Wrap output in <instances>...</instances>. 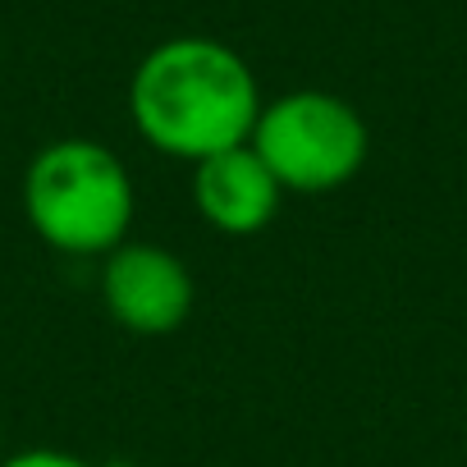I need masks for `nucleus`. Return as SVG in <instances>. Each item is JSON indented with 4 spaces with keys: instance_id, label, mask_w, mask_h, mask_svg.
Segmentation results:
<instances>
[{
    "instance_id": "4",
    "label": "nucleus",
    "mask_w": 467,
    "mask_h": 467,
    "mask_svg": "<svg viewBox=\"0 0 467 467\" xmlns=\"http://www.w3.org/2000/svg\"><path fill=\"white\" fill-rule=\"evenodd\" d=\"M101 303L129 335H174L192 312V275L161 244H119L101 266Z\"/></svg>"
},
{
    "instance_id": "1",
    "label": "nucleus",
    "mask_w": 467,
    "mask_h": 467,
    "mask_svg": "<svg viewBox=\"0 0 467 467\" xmlns=\"http://www.w3.org/2000/svg\"><path fill=\"white\" fill-rule=\"evenodd\" d=\"M262 106L248 60L197 33L151 47L129 78V115L142 142L192 165L253 142Z\"/></svg>"
},
{
    "instance_id": "6",
    "label": "nucleus",
    "mask_w": 467,
    "mask_h": 467,
    "mask_svg": "<svg viewBox=\"0 0 467 467\" xmlns=\"http://www.w3.org/2000/svg\"><path fill=\"white\" fill-rule=\"evenodd\" d=\"M0 467H92V462L65 449H19L10 458H0Z\"/></svg>"
},
{
    "instance_id": "3",
    "label": "nucleus",
    "mask_w": 467,
    "mask_h": 467,
    "mask_svg": "<svg viewBox=\"0 0 467 467\" xmlns=\"http://www.w3.org/2000/svg\"><path fill=\"white\" fill-rule=\"evenodd\" d=\"M253 151L285 192H335L367 165V119L335 92L298 88L262 106Z\"/></svg>"
},
{
    "instance_id": "5",
    "label": "nucleus",
    "mask_w": 467,
    "mask_h": 467,
    "mask_svg": "<svg viewBox=\"0 0 467 467\" xmlns=\"http://www.w3.org/2000/svg\"><path fill=\"white\" fill-rule=\"evenodd\" d=\"M280 197H285V188L275 183L266 161L253 151V142L229 147V151L192 165V206L211 229L229 234V239L262 234L275 220Z\"/></svg>"
},
{
    "instance_id": "2",
    "label": "nucleus",
    "mask_w": 467,
    "mask_h": 467,
    "mask_svg": "<svg viewBox=\"0 0 467 467\" xmlns=\"http://www.w3.org/2000/svg\"><path fill=\"white\" fill-rule=\"evenodd\" d=\"M138 192L129 165L92 138H56L24 170V215L65 257H110L129 244Z\"/></svg>"
}]
</instances>
